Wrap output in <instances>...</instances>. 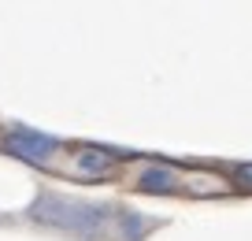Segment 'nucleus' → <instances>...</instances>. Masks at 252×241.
<instances>
[{
    "mask_svg": "<svg viewBox=\"0 0 252 241\" xmlns=\"http://www.w3.org/2000/svg\"><path fill=\"white\" fill-rule=\"evenodd\" d=\"M234 178H237V186H249L252 189V164H237L234 167Z\"/></svg>",
    "mask_w": 252,
    "mask_h": 241,
    "instance_id": "423d86ee",
    "label": "nucleus"
},
{
    "mask_svg": "<svg viewBox=\"0 0 252 241\" xmlns=\"http://www.w3.org/2000/svg\"><path fill=\"white\" fill-rule=\"evenodd\" d=\"M115 160H119V152H111V148H78L71 167L82 178H104V174L115 167Z\"/></svg>",
    "mask_w": 252,
    "mask_h": 241,
    "instance_id": "20e7f679",
    "label": "nucleus"
},
{
    "mask_svg": "<svg viewBox=\"0 0 252 241\" xmlns=\"http://www.w3.org/2000/svg\"><path fill=\"white\" fill-rule=\"evenodd\" d=\"M4 148H8L15 160H26V164H37V167H48L52 156L60 152V141L45 138V134L30 130V126H15V130L4 138Z\"/></svg>",
    "mask_w": 252,
    "mask_h": 241,
    "instance_id": "f03ea898",
    "label": "nucleus"
},
{
    "mask_svg": "<svg viewBox=\"0 0 252 241\" xmlns=\"http://www.w3.org/2000/svg\"><path fill=\"white\" fill-rule=\"evenodd\" d=\"M26 215L37 226L67 234L74 241H111L115 238V208L96 204V201H82V197L52 193V189L33 197Z\"/></svg>",
    "mask_w": 252,
    "mask_h": 241,
    "instance_id": "f257e3e1",
    "label": "nucleus"
},
{
    "mask_svg": "<svg viewBox=\"0 0 252 241\" xmlns=\"http://www.w3.org/2000/svg\"><path fill=\"white\" fill-rule=\"evenodd\" d=\"M137 189L141 193H159V197H171L182 189V174L167 164H149L141 174H137Z\"/></svg>",
    "mask_w": 252,
    "mask_h": 241,
    "instance_id": "7ed1b4c3",
    "label": "nucleus"
},
{
    "mask_svg": "<svg viewBox=\"0 0 252 241\" xmlns=\"http://www.w3.org/2000/svg\"><path fill=\"white\" fill-rule=\"evenodd\" d=\"M115 226H119V241H145V234L156 226V219L141 215V211H134V208H119Z\"/></svg>",
    "mask_w": 252,
    "mask_h": 241,
    "instance_id": "39448f33",
    "label": "nucleus"
}]
</instances>
